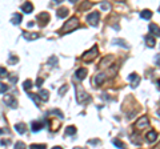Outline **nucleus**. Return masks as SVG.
Returning <instances> with one entry per match:
<instances>
[{
    "label": "nucleus",
    "mask_w": 160,
    "mask_h": 149,
    "mask_svg": "<svg viewBox=\"0 0 160 149\" xmlns=\"http://www.w3.org/2000/svg\"><path fill=\"white\" fill-rule=\"evenodd\" d=\"M71 3H76V1H78V0H70Z\"/></svg>",
    "instance_id": "obj_44"
},
{
    "label": "nucleus",
    "mask_w": 160,
    "mask_h": 149,
    "mask_svg": "<svg viewBox=\"0 0 160 149\" xmlns=\"http://www.w3.org/2000/svg\"><path fill=\"white\" fill-rule=\"evenodd\" d=\"M76 77H78L79 80H84V79L87 77V69L85 68H79L78 71H76Z\"/></svg>",
    "instance_id": "obj_14"
},
{
    "label": "nucleus",
    "mask_w": 160,
    "mask_h": 149,
    "mask_svg": "<svg viewBox=\"0 0 160 149\" xmlns=\"http://www.w3.org/2000/svg\"><path fill=\"white\" fill-rule=\"evenodd\" d=\"M155 64H156L157 67H160V53H157L156 56H155Z\"/></svg>",
    "instance_id": "obj_36"
},
{
    "label": "nucleus",
    "mask_w": 160,
    "mask_h": 149,
    "mask_svg": "<svg viewBox=\"0 0 160 149\" xmlns=\"http://www.w3.org/2000/svg\"><path fill=\"white\" fill-rule=\"evenodd\" d=\"M15 148L23 149V148H26V144H24V143H16V144H15Z\"/></svg>",
    "instance_id": "obj_37"
},
{
    "label": "nucleus",
    "mask_w": 160,
    "mask_h": 149,
    "mask_svg": "<svg viewBox=\"0 0 160 149\" xmlns=\"http://www.w3.org/2000/svg\"><path fill=\"white\" fill-rule=\"evenodd\" d=\"M80 27V23H79L78 17H71L70 20L67 21V23L63 26V28H61V33H68V32H72L73 29L79 28Z\"/></svg>",
    "instance_id": "obj_1"
},
{
    "label": "nucleus",
    "mask_w": 160,
    "mask_h": 149,
    "mask_svg": "<svg viewBox=\"0 0 160 149\" xmlns=\"http://www.w3.org/2000/svg\"><path fill=\"white\" fill-rule=\"evenodd\" d=\"M7 89H8L7 84H4V83H1V81H0V95H1V93H4Z\"/></svg>",
    "instance_id": "obj_32"
},
{
    "label": "nucleus",
    "mask_w": 160,
    "mask_h": 149,
    "mask_svg": "<svg viewBox=\"0 0 160 149\" xmlns=\"http://www.w3.org/2000/svg\"><path fill=\"white\" fill-rule=\"evenodd\" d=\"M12 24H20L21 23V15L20 13H15L12 16Z\"/></svg>",
    "instance_id": "obj_24"
},
{
    "label": "nucleus",
    "mask_w": 160,
    "mask_h": 149,
    "mask_svg": "<svg viewBox=\"0 0 160 149\" xmlns=\"http://www.w3.org/2000/svg\"><path fill=\"white\" fill-rule=\"evenodd\" d=\"M147 126H149V120L147 116H142V117L136 121V124H135V128H136L137 131H142V129L147 128Z\"/></svg>",
    "instance_id": "obj_5"
},
{
    "label": "nucleus",
    "mask_w": 160,
    "mask_h": 149,
    "mask_svg": "<svg viewBox=\"0 0 160 149\" xmlns=\"http://www.w3.org/2000/svg\"><path fill=\"white\" fill-rule=\"evenodd\" d=\"M52 113H56V115H58L60 118H63V117H64V116H63V113H61L60 111H58V109H53V111H52Z\"/></svg>",
    "instance_id": "obj_38"
},
{
    "label": "nucleus",
    "mask_w": 160,
    "mask_h": 149,
    "mask_svg": "<svg viewBox=\"0 0 160 149\" xmlns=\"http://www.w3.org/2000/svg\"><path fill=\"white\" fill-rule=\"evenodd\" d=\"M15 131L18 133H20V135H23V133H26V131H27V126H26V124H23V123H19V124H16L15 125Z\"/></svg>",
    "instance_id": "obj_16"
},
{
    "label": "nucleus",
    "mask_w": 160,
    "mask_h": 149,
    "mask_svg": "<svg viewBox=\"0 0 160 149\" xmlns=\"http://www.w3.org/2000/svg\"><path fill=\"white\" fill-rule=\"evenodd\" d=\"M96 56H97V47L93 45L92 49H90V51H87V52H84V53H83L82 60L83 61H91V60H93Z\"/></svg>",
    "instance_id": "obj_2"
},
{
    "label": "nucleus",
    "mask_w": 160,
    "mask_h": 149,
    "mask_svg": "<svg viewBox=\"0 0 160 149\" xmlns=\"http://www.w3.org/2000/svg\"><path fill=\"white\" fill-rule=\"evenodd\" d=\"M9 81L15 84L16 81H18V76H15V74H14V76H9Z\"/></svg>",
    "instance_id": "obj_39"
},
{
    "label": "nucleus",
    "mask_w": 160,
    "mask_h": 149,
    "mask_svg": "<svg viewBox=\"0 0 160 149\" xmlns=\"http://www.w3.org/2000/svg\"><path fill=\"white\" fill-rule=\"evenodd\" d=\"M7 132H8L7 129H0V135H1V133H7Z\"/></svg>",
    "instance_id": "obj_42"
},
{
    "label": "nucleus",
    "mask_w": 160,
    "mask_h": 149,
    "mask_svg": "<svg viewBox=\"0 0 160 149\" xmlns=\"http://www.w3.org/2000/svg\"><path fill=\"white\" fill-rule=\"evenodd\" d=\"M105 80V73H97L96 74V77H95V84L96 85H100V84H103V81Z\"/></svg>",
    "instance_id": "obj_19"
},
{
    "label": "nucleus",
    "mask_w": 160,
    "mask_h": 149,
    "mask_svg": "<svg viewBox=\"0 0 160 149\" xmlns=\"http://www.w3.org/2000/svg\"><path fill=\"white\" fill-rule=\"evenodd\" d=\"M23 36L26 37L27 40L32 41V40H35V39H38V37H39V33H28V32H24Z\"/></svg>",
    "instance_id": "obj_22"
},
{
    "label": "nucleus",
    "mask_w": 160,
    "mask_h": 149,
    "mask_svg": "<svg viewBox=\"0 0 160 149\" xmlns=\"http://www.w3.org/2000/svg\"><path fill=\"white\" fill-rule=\"evenodd\" d=\"M68 13H70V11H68V8H65V7H61V8H59L58 12H56V15H58L59 19H64V17H67Z\"/></svg>",
    "instance_id": "obj_11"
},
{
    "label": "nucleus",
    "mask_w": 160,
    "mask_h": 149,
    "mask_svg": "<svg viewBox=\"0 0 160 149\" xmlns=\"http://www.w3.org/2000/svg\"><path fill=\"white\" fill-rule=\"evenodd\" d=\"M91 8H92V3L88 1V0H85V1H83V3L80 4L79 11H87V9H91Z\"/></svg>",
    "instance_id": "obj_18"
},
{
    "label": "nucleus",
    "mask_w": 160,
    "mask_h": 149,
    "mask_svg": "<svg viewBox=\"0 0 160 149\" xmlns=\"http://www.w3.org/2000/svg\"><path fill=\"white\" fill-rule=\"evenodd\" d=\"M111 63H112V56H111V55H108V56H105V57L102 60L100 67H102V68H105V67H108Z\"/></svg>",
    "instance_id": "obj_20"
},
{
    "label": "nucleus",
    "mask_w": 160,
    "mask_h": 149,
    "mask_svg": "<svg viewBox=\"0 0 160 149\" xmlns=\"http://www.w3.org/2000/svg\"><path fill=\"white\" fill-rule=\"evenodd\" d=\"M63 0H55V3H61Z\"/></svg>",
    "instance_id": "obj_43"
},
{
    "label": "nucleus",
    "mask_w": 160,
    "mask_h": 149,
    "mask_svg": "<svg viewBox=\"0 0 160 149\" xmlns=\"http://www.w3.org/2000/svg\"><path fill=\"white\" fill-rule=\"evenodd\" d=\"M21 9H23V12H26V13H31L32 9H33V6H32L31 1H26V3L21 6Z\"/></svg>",
    "instance_id": "obj_15"
},
{
    "label": "nucleus",
    "mask_w": 160,
    "mask_h": 149,
    "mask_svg": "<svg viewBox=\"0 0 160 149\" xmlns=\"http://www.w3.org/2000/svg\"><path fill=\"white\" fill-rule=\"evenodd\" d=\"M9 144H11L9 140H1L0 141V145H9Z\"/></svg>",
    "instance_id": "obj_40"
},
{
    "label": "nucleus",
    "mask_w": 160,
    "mask_h": 149,
    "mask_svg": "<svg viewBox=\"0 0 160 149\" xmlns=\"http://www.w3.org/2000/svg\"><path fill=\"white\" fill-rule=\"evenodd\" d=\"M76 93H78V101L80 104H84V103H87V101L91 100V97L87 95V93H85L84 91H83L82 87L79 88V85H76Z\"/></svg>",
    "instance_id": "obj_4"
},
{
    "label": "nucleus",
    "mask_w": 160,
    "mask_h": 149,
    "mask_svg": "<svg viewBox=\"0 0 160 149\" xmlns=\"http://www.w3.org/2000/svg\"><path fill=\"white\" fill-rule=\"evenodd\" d=\"M159 11H160V7H159Z\"/></svg>",
    "instance_id": "obj_48"
},
{
    "label": "nucleus",
    "mask_w": 160,
    "mask_h": 149,
    "mask_svg": "<svg viewBox=\"0 0 160 149\" xmlns=\"http://www.w3.org/2000/svg\"><path fill=\"white\" fill-rule=\"evenodd\" d=\"M32 88V81L31 80H26L23 84V89L24 91H29V89Z\"/></svg>",
    "instance_id": "obj_26"
},
{
    "label": "nucleus",
    "mask_w": 160,
    "mask_h": 149,
    "mask_svg": "<svg viewBox=\"0 0 160 149\" xmlns=\"http://www.w3.org/2000/svg\"><path fill=\"white\" fill-rule=\"evenodd\" d=\"M67 89H68V85H67V84H64V85L61 87V88H59V95H60V96H63L64 93L67 92Z\"/></svg>",
    "instance_id": "obj_30"
},
{
    "label": "nucleus",
    "mask_w": 160,
    "mask_h": 149,
    "mask_svg": "<svg viewBox=\"0 0 160 149\" xmlns=\"http://www.w3.org/2000/svg\"><path fill=\"white\" fill-rule=\"evenodd\" d=\"M140 17L144 19V20H149L152 17V12L149 11V9H143V11L140 12Z\"/></svg>",
    "instance_id": "obj_17"
},
{
    "label": "nucleus",
    "mask_w": 160,
    "mask_h": 149,
    "mask_svg": "<svg viewBox=\"0 0 160 149\" xmlns=\"http://www.w3.org/2000/svg\"><path fill=\"white\" fill-rule=\"evenodd\" d=\"M19 61V59L18 57H15V56H12V57H9V60H8V63L11 64V65H14V64H16Z\"/></svg>",
    "instance_id": "obj_33"
},
{
    "label": "nucleus",
    "mask_w": 160,
    "mask_h": 149,
    "mask_svg": "<svg viewBox=\"0 0 160 149\" xmlns=\"http://www.w3.org/2000/svg\"><path fill=\"white\" fill-rule=\"evenodd\" d=\"M100 143V141L99 140H92V141H88V144H91V145H96V144H99Z\"/></svg>",
    "instance_id": "obj_41"
},
{
    "label": "nucleus",
    "mask_w": 160,
    "mask_h": 149,
    "mask_svg": "<svg viewBox=\"0 0 160 149\" xmlns=\"http://www.w3.org/2000/svg\"><path fill=\"white\" fill-rule=\"evenodd\" d=\"M65 133H67V135H70V136H73L76 133V128L75 126H67V129H65Z\"/></svg>",
    "instance_id": "obj_25"
},
{
    "label": "nucleus",
    "mask_w": 160,
    "mask_h": 149,
    "mask_svg": "<svg viewBox=\"0 0 160 149\" xmlns=\"http://www.w3.org/2000/svg\"><path fill=\"white\" fill-rule=\"evenodd\" d=\"M128 79H129V80L132 81V84H131V85L134 87V88H136V87L139 85V83H140V77H139V76H137L136 73H131V74H129V76H128Z\"/></svg>",
    "instance_id": "obj_10"
},
{
    "label": "nucleus",
    "mask_w": 160,
    "mask_h": 149,
    "mask_svg": "<svg viewBox=\"0 0 160 149\" xmlns=\"http://www.w3.org/2000/svg\"><path fill=\"white\" fill-rule=\"evenodd\" d=\"M56 63H58V57L56 56H52V57L48 59V64L50 65H56Z\"/></svg>",
    "instance_id": "obj_31"
},
{
    "label": "nucleus",
    "mask_w": 160,
    "mask_h": 149,
    "mask_svg": "<svg viewBox=\"0 0 160 149\" xmlns=\"http://www.w3.org/2000/svg\"><path fill=\"white\" fill-rule=\"evenodd\" d=\"M28 96L32 99V100H33V103H35L36 105H40V101H41V99H40V96H39V95H35V93H31V92H29V93H28Z\"/></svg>",
    "instance_id": "obj_23"
},
{
    "label": "nucleus",
    "mask_w": 160,
    "mask_h": 149,
    "mask_svg": "<svg viewBox=\"0 0 160 149\" xmlns=\"http://www.w3.org/2000/svg\"><path fill=\"white\" fill-rule=\"evenodd\" d=\"M157 84H159V88H160V80H159V81H157Z\"/></svg>",
    "instance_id": "obj_45"
},
{
    "label": "nucleus",
    "mask_w": 160,
    "mask_h": 149,
    "mask_svg": "<svg viewBox=\"0 0 160 149\" xmlns=\"http://www.w3.org/2000/svg\"><path fill=\"white\" fill-rule=\"evenodd\" d=\"M31 149H44V148H47L44 144H32L31 146H29Z\"/></svg>",
    "instance_id": "obj_29"
},
{
    "label": "nucleus",
    "mask_w": 160,
    "mask_h": 149,
    "mask_svg": "<svg viewBox=\"0 0 160 149\" xmlns=\"http://www.w3.org/2000/svg\"><path fill=\"white\" fill-rule=\"evenodd\" d=\"M157 113H159V116H160V111H159V112H157Z\"/></svg>",
    "instance_id": "obj_47"
},
{
    "label": "nucleus",
    "mask_w": 160,
    "mask_h": 149,
    "mask_svg": "<svg viewBox=\"0 0 160 149\" xmlns=\"http://www.w3.org/2000/svg\"><path fill=\"white\" fill-rule=\"evenodd\" d=\"M116 1H123V0H116Z\"/></svg>",
    "instance_id": "obj_46"
},
{
    "label": "nucleus",
    "mask_w": 160,
    "mask_h": 149,
    "mask_svg": "<svg viewBox=\"0 0 160 149\" xmlns=\"http://www.w3.org/2000/svg\"><path fill=\"white\" fill-rule=\"evenodd\" d=\"M156 138H157V132H155V131H149L146 135V140L148 141V143H155Z\"/></svg>",
    "instance_id": "obj_13"
},
{
    "label": "nucleus",
    "mask_w": 160,
    "mask_h": 149,
    "mask_svg": "<svg viewBox=\"0 0 160 149\" xmlns=\"http://www.w3.org/2000/svg\"><path fill=\"white\" fill-rule=\"evenodd\" d=\"M100 8H102L103 11H110V9H111V4L108 3V1H103V3L100 4Z\"/></svg>",
    "instance_id": "obj_27"
},
{
    "label": "nucleus",
    "mask_w": 160,
    "mask_h": 149,
    "mask_svg": "<svg viewBox=\"0 0 160 149\" xmlns=\"http://www.w3.org/2000/svg\"><path fill=\"white\" fill-rule=\"evenodd\" d=\"M146 44H147V47H149V48L156 45V39H155V36L152 33L146 36Z\"/></svg>",
    "instance_id": "obj_9"
},
{
    "label": "nucleus",
    "mask_w": 160,
    "mask_h": 149,
    "mask_svg": "<svg viewBox=\"0 0 160 149\" xmlns=\"http://www.w3.org/2000/svg\"><path fill=\"white\" fill-rule=\"evenodd\" d=\"M87 20H88V24H90V26L97 27V24H99V20H100V13H99L97 11L91 12V13L87 16Z\"/></svg>",
    "instance_id": "obj_3"
},
{
    "label": "nucleus",
    "mask_w": 160,
    "mask_h": 149,
    "mask_svg": "<svg viewBox=\"0 0 160 149\" xmlns=\"http://www.w3.org/2000/svg\"><path fill=\"white\" fill-rule=\"evenodd\" d=\"M7 76V69L4 67H0V77H4Z\"/></svg>",
    "instance_id": "obj_34"
},
{
    "label": "nucleus",
    "mask_w": 160,
    "mask_h": 149,
    "mask_svg": "<svg viewBox=\"0 0 160 149\" xmlns=\"http://www.w3.org/2000/svg\"><path fill=\"white\" fill-rule=\"evenodd\" d=\"M148 29H149V32H151L155 37H160V27L157 26V24H154V23L149 24Z\"/></svg>",
    "instance_id": "obj_7"
},
{
    "label": "nucleus",
    "mask_w": 160,
    "mask_h": 149,
    "mask_svg": "<svg viewBox=\"0 0 160 149\" xmlns=\"http://www.w3.org/2000/svg\"><path fill=\"white\" fill-rule=\"evenodd\" d=\"M112 144H114L115 146H117V148H125L124 144H123L122 141H119L117 138H114V140H112Z\"/></svg>",
    "instance_id": "obj_28"
},
{
    "label": "nucleus",
    "mask_w": 160,
    "mask_h": 149,
    "mask_svg": "<svg viewBox=\"0 0 160 149\" xmlns=\"http://www.w3.org/2000/svg\"><path fill=\"white\" fill-rule=\"evenodd\" d=\"M4 103H6L7 105H9L11 108H16V105H18V103L14 100V97H12L11 95H7L6 97H4Z\"/></svg>",
    "instance_id": "obj_12"
},
{
    "label": "nucleus",
    "mask_w": 160,
    "mask_h": 149,
    "mask_svg": "<svg viewBox=\"0 0 160 149\" xmlns=\"http://www.w3.org/2000/svg\"><path fill=\"white\" fill-rule=\"evenodd\" d=\"M43 79H41V77H38V79H36V84H35V85L36 87H41V85H43Z\"/></svg>",
    "instance_id": "obj_35"
},
{
    "label": "nucleus",
    "mask_w": 160,
    "mask_h": 149,
    "mask_svg": "<svg viewBox=\"0 0 160 149\" xmlns=\"http://www.w3.org/2000/svg\"><path fill=\"white\" fill-rule=\"evenodd\" d=\"M39 96H40L41 101H48V97H50V92L46 91V89H41V91L39 92Z\"/></svg>",
    "instance_id": "obj_21"
},
{
    "label": "nucleus",
    "mask_w": 160,
    "mask_h": 149,
    "mask_svg": "<svg viewBox=\"0 0 160 149\" xmlns=\"http://www.w3.org/2000/svg\"><path fill=\"white\" fill-rule=\"evenodd\" d=\"M36 20H38V23L43 27L50 21V15L47 13V12H41V13H39L38 16H36Z\"/></svg>",
    "instance_id": "obj_6"
},
{
    "label": "nucleus",
    "mask_w": 160,
    "mask_h": 149,
    "mask_svg": "<svg viewBox=\"0 0 160 149\" xmlns=\"http://www.w3.org/2000/svg\"><path fill=\"white\" fill-rule=\"evenodd\" d=\"M43 126H44L43 123H40V121H33V123L31 124V131H32L33 133L40 132L41 129H43Z\"/></svg>",
    "instance_id": "obj_8"
}]
</instances>
